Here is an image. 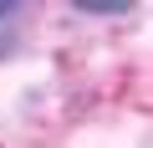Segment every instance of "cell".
Returning a JSON list of instances; mask_svg holds the SVG:
<instances>
[{
    "mask_svg": "<svg viewBox=\"0 0 153 148\" xmlns=\"http://www.w3.org/2000/svg\"><path fill=\"white\" fill-rule=\"evenodd\" d=\"M21 5H10V0H0V56L16 51V26H21Z\"/></svg>",
    "mask_w": 153,
    "mask_h": 148,
    "instance_id": "6da1fadb",
    "label": "cell"
},
{
    "mask_svg": "<svg viewBox=\"0 0 153 148\" xmlns=\"http://www.w3.org/2000/svg\"><path fill=\"white\" fill-rule=\"evenodd\" d=\"M76 10H82V16H128L133 5H128V0H107V5H76Z\"/></svg>",
    "mask_w": 153,
    "mask_h": 148,
    "instance_id": "7a4b0ae2",
    "label": "cell"
}]
</instances>
